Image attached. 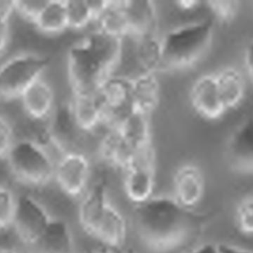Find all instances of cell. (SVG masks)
<instances>
[{
  "mask_svg": "<svg viewBox=\"0 0 253 253\" xmlns=\"http://www.w3.org/2000/svg\"><path fill=\"white\" fill-rule=\"evenodd\" d=\"M204 222L203 215L183 207L172 196H153L134 211L140 240L158 253L172 252L189 245L200 234Z\"/></svg>",
  "mask_w": 253,
  "mask_h": 253,
  "instance_id": "obj_1",
  "label": "cell"
},
{
  "mask_svg": "<svg viewBox=\"0 0 253 253\" xmlns=\"http://www.w3.org/2000/svg\"><path fill=\"white\" fill-rule=\"evenodd\" d=\"M121 46L122 38L95 27L73 45L67 57L73 93L96 92L114 73Z\"/></svg>",
  "mask_w": 253,
  "mask_h": 253,
  "instance_id": "obj_2",
  "label": "cell"
},
{
  "mask_svg": "<svg viewBox=\"0 0 253 253\" xmlns=\"http://www.w3.org/2000/svg\"><path fill=\"white\" fill-rule=\"evenodd\" d=\"M79 222L84 233L109 251H120L126 244V219L108 199L104 178L96 181L84 195L79 209Z\"/></svg>",
  "mask_w": 253,
  "mask_h": 253,
  "instance_id": "obj_3",
  "label": "cell"
},
{
  "mask_svg": "<svg viewBox=\"0 0 253 253\" xmlns=\"http://www.w3.org/2000/svg\"><path fill=\"white\" fill-rule=\"evenodd\" d=\"M214 33L212 19L190 21L172 27L160 36V71L185 69L196 65L211 46Z\"/></svg>",
  "mask_w": 253,
  "mask_h": 253,
  "instance_id": "obj_4",
  "label": "cell"
},
{
  "mask_svg": "<svg viewBox=\"0 0 253 253\" xmlns=\"http://www.w3.org/2000/svg\"><path fill=\"white\" fill-rule=\"evenodd\" d=\"M5 159L13 177L25 185L43 187L54 178L56 160L48 150L30 138L15 141Z\"/></svg>",
  "mask_w": 253,
  "mask_h": 253,
  "instance_id": "obj_5",
  "label": "cell"
},
{
  "mask_svg": "<svg viewBox=\"0 0 253 253\" xmlns=\"http://www.w3.org/2000/svg\"><path fill=\"white\" fill-rule=\"evenodd\" d=\"M51 58L23 52L10 56L0 64V100L19 99L34 82L43 77Z\"/></svg>",
  "mask_w": 253,
  "mask_h": 253,
  "instance_id": "obj_6",
  "label": "cell"
},
{
  "mask_svg": "<svg viewBox=\"0 0 253 253\" xmlns=\"http://www.w3.org/2000/svg\"><path fill=\"white\" fill-rule=\"evenodd\" d=\"M126 197L135 205L151 199L156 185V153L153 145L132 153L123 169Z\"/></svg>",
  "mask_w": 253,
  "mask_h": 253,
  "instance_id": "obj_7",
  "label": "cell"
},
{
  "mask_svg": "<svg viewBox=\"0 0 253 253\" xmlns=\"http://www.w3.org/2000/svg\"><path fill=\"white\" fill-rule=\"evenodd\" d=\"M92 172L87 155L80 150L68 152L56 159L53 180L67 196L77 199L85 193Z\"/></svg>",
  "mask_w": 253,
  "mask_h": 253,
  "instance_id": "obj_8",
  "label": "cell"
},
{
  "mask_svg": "<svg viewBox=\"0 0 253 253\" xmlns=\"http://www.w3.org/2000/svg\"><path fill=\"white\" fill-rule=\"evenodd\" d=\"M41 202L30 195L18 196L12 228L21 242L32 247L52 220Z\"/></svg>",
  "mask_w": 253,
  "mask_h": 253,
  "instance_id": "obj_9",
  "label": "cell"
},
{
  "mask_svg": "<svg viewBox=\"0 0 253 253\" xmlns=\"http://www.w3.org/2000/svg\"><path fill=\"white\" fill-rule=\"evenodd\" d=\"M190 102L193 111L207 120H217L227 112L215 80V74L198 77L190 90Z\"/></svg>",
  "mask_w": 253,
  "mask_h": 253,
  "instance_id": "obj_10",
  "label": "cell"
},
{
  "mask_svg": "<svg viewBox=\"0 0 253 253\" xmlns=\"http://www.w3.org/2000/svg\"><path fill=\"white\" fill-rule=\"evenodd\" d=\"M48 123L53 148L59 156L68 152L77 151L76 147L87 135L79 126L69 101L56 105Z\"/></svg>",
  "mask_w": 253,
  "mask_h": 253,
  "instance_id": "obj_11",
  "label": "cell"
},
{
  "mask_svg": "<svg viewBox=\"0 0 253 253\" xmlns=\"http://www.w3.org/2000/svg\"><path fill=\"white\" fill-rule=\"evenodd\" d=\"M172 198L183 207L196 210L205 197L206 182L202 169L193 163L177 169L172 179Z\"/></svg>",
  "mask_w": 253,
  "mask_h": 253,
  "instance_id": "obj_12",
  "label": "cell"
},
{
  "mask_svg": "<svg viewBox=\"0 0 253 253\" xmlns=\"http://www.w3.org/2000/svg\"><path fill=\"white\" fill-rule=\"evenodd\" d=\"M227 158L233 172L253 177V117L242 121L230 135Z\"/></svg>",
  "mask_w": 253,
  "mask_h": 253,
  "instance_id": "obj_13",
  "label": "cell"
},
{
  "mask_svg": "<svg viewBox=\"0 0 253 253\" xmlns=\"http://www.w3.org/2000/svg\"><path fill=\"white\" fill-rule=\"evenodd\" d=\"M19 100L25 114L32 122L48 121L57 105L51 85L43 77L32 83Z\"/></svg>",
  "mask_w": 253,
  "mask_h": 253,
  "instance_id": "obj_14",
  "label": "cell"
},
{
  "mask_svg": "<svg viewBox=\"0 0 253 253\" xmlns=\"http://www.w3.org/2000/svg\"><path fill=\"white\" fill-rule=\"evenodd\" d=\"M69 102L74 117L84 133L91 135L104 127L103 110L96 91L73 93Z\"/></svg>",
  "mask_w": 253,
  "mask_h": 253,
  "instance_id": "obj_15",
  "label": "cell"
},
{
  "mask_svg": "<svg viewBox=\"0 0 253 253\" xmlns=\"http://www.w3.org/2000/svg\"><path fill=\"white\" fill-rule=\"evenodd\" d=\"M128 34L135 36L157 33V10L151 1H123Z\"/></svg>",
  "mask_w": 253,
  "mask_h": 253,
  "instance_id": "obj_16",
  "label": "cell"
},
{
  "mask_svg": "<svg viewBox=\"0 0 253 253\" xmlns=\"http://www.w3.org/2000/svg\"><path fill=\"white\" fill-rule=\"evenodd\" d=\"M131 99L135 112L150 116L160 101L157 74H144L130 80Z\"/></svg>",
  "mask_w": 253,
  "mask_h": 253,
  "instance_id": "obj_17",
  "label": "cell"
},
{
  "mask_svg": "<svg viewBox=\"0 0 253 253\" xmlns=\"http://www.w3.org/2000/svg\"><path fill=\"white\" fill-rule=\"evenodd\" d=\"M34 253H74V239L66 222L52 218L41 237L31 247Z\"/></svg>",
  "mask_w": 253,
  "mask_h": 253,
  "instance_id": "obj_18",
  "label": "cell"
},
{
  "mask_svg": "<svg viewBox=\"0 0 253 253\" xmlns=\"http://www.w3.org/2000/svg\"><path fill=\"white\" fill-rule=\"evenodd\" d=\"M215 77L227 111L239 106L247 92L246 81L242 73L233 67H227L215 73Z\"/></svg>",
  "mask_w": 253,
  "mask_h": 253,
  "instance_id": "obj_19",
  "label": "cell"
},
{
  "mask_svg": "<svg viewBox=\"0 0 253 253\" xmlns=\"http://www.w3.org/2000/svg\"><path fill=\"white\" fill-rule=\"evenodd\" d=\"M150 116L133 112L117 129L132 152L153 145Z\"/></svg>",
  "mask_w": 253,
  "mask_h": 253,
  "instance_id": "obj_20",
  "label": "cell"
},
{
  "mask_svg": "<svg viewBox=\"0 0 253 253\" xmlns=\"http://www.w3.org/2000/svg\"><path fill=\"white\" fill-rule=\"evenodd\" d=\"M34 25L40 32L49 36L59 35L68 30L66 1H46Z\"/></svg>",
  "mask_w": 253,
  "mask_h": 253,
  "instance_id": "obj_21",
  "label": "cell"
},
{
  "mask_svg": "<svg viewBox=\"0 0 253 253\" xmlns=\"http://www.w3.org/2000/svg\"><path fill=\"white\" fill-rule=\"evenodd\" d=\"M94 27L119 38L126 35L128 28L123 1H104Z\"/></svg>",
  "mask_w": 253,
  "mask_h": 253,
  "instance_id": "obj_22",
  "label": "cell"
},
{
  "mask_svg": "<svg viewBox=\"0 0 253 253\" xmlns=\"http://www.w3.org/2000/svg\"><path fill=\"white\" fill-rule=\"evenodd\" d=\"M103 1H66L68 29L84 30L95 25Z\"/></svg>",
  "mask_w": 253,
  "mask_h": 253,
  "instance_id": "obj_23",
  "label": "cell"
},
{
  "mask_svg": "<svg viewBox=\"0 0 253 253\" xmlns=\"http://www.w3.org/2000/svg\"><path fill=\"white\" fill-rule=\"evenodd\" d=\"M17 198L11 188L0 184V231L12 228Z\"/></svg>",
  "mask_w": 253,
  "mask_h": 253,
  "instance_id": "obj_24",
  "label": "cell"
},
{
  "mask_svg": "<svg viewBox=\"0 0 253 253\" xmlns=\"http://www.w3.org/2000/svg\"><path fill=\"white\" fill-rule=\"evenodd\" d=\"M236 230L246 237H253V196L242 199L235 211Z\"/></svg>",
  "mask_w": 253,
  "mask_h": 253,
  "instance_id": "obj_25",
  "label": "cell"
},
{
  "mask_svg": "<svg viewBox=\"0 0 253 253\" xmlns=\"http://www.w3.org/2000/svg\"><path fill=\"white\" fill-rule=\"evenodd\" d=\"M15 13L14 1H0V55L10 43V20Z\"/></svg>",
  "mask_w": 253,
  "mask_h": 253,
  "instance_id": "obj_26",
  "label": "cell"
},
{
  "mask_svg": "<svg viewBox=\"0 0 253 253\" xmlns=\"http://www.w3.org/2000/svg\"><path fill=\"white\" fill-rule=\"evenodd\" d=\"M213 16L222 22H230L236 17L239 10L237 1H211L207 2Z\"/></svg>",
  "mask_w": 253,
  "mask_h": 253,
  "instance_id": "obj_27",
  "label": "cell"
},
{
  "mask_svg": "<svg viewBox=\"0 0 253 253\" xmlns=\"http://www.w3.org/2000/svg\"><path fill=\"white\" fill-rule=\"evenodd\" d=\"M46 1H14L15 13L34 24Z\"/></svg>",
  "mask_w": 253,
  "mask_h": 253,
  "instance_id": "obj_28",
  "label": "cell"
},
{
  "mask_svg": "<svg viewBox=\"0 0 253 253\" xmlns=\"http://www.w3.org/2000/svg\"><path fill=\"white\" fill-rule=\"evenodd\" d=\"M15 141L13 126L5 117L0 115V158L6 157Z\"/></svg>",
  "mask_w": 253,
  "mask_h": 253,
  "instance_id": "obj_29",
  "label": "cell"
},
{
  "mask_svg": "<svg viewBox=\"0 0 253 253\" xmlns=\"http://www.w3.org/2000/svg\"><path fill=\"white\" fill-rule=\"evenodd\" d=\"M245 65L247 72L253 82V41L249 43L245 50Z\"/></svg>",
  "mask_w": 253,
  "mask_h": 253,
  "instance_id": "obj_30",
  "label": "cell"
},
{
  "mask_svg": "<svg viewBox=\"0 0 253 253\" xmlns=\"http://www.w3.org/2000/svg\"><path fill=\"white\" fill-rule=\"evenodd\" d=\"M176 4V7L179 10L184 12H190L199 8L202 2L199 1H178Z\"/></svg>",
  "mask_w": 253,
  "mask_h": 253,
  "instance_id": "obj_31",
  "label": "cell"
},
{
  "mask_svg": "<svg viewBox=\"0 0 253 253\" xmlns=\"http://www.w3.org/2000/svg\"><path fill=\"white\" fill-rule=\"evenodd\" d=\"M190 253H220L218 245L205 244L195 248Z\"/></svg>",
  "mask_w": 253,
  "mask_h": 253,
  "instance_id": "obj_32",
  "label": "cell"
},
{
  "mask_svg": "<svg viewBox=\"0 0 253 253\" xmlns=\"http://www.w3.org/2000/svg\"><path fill=\"white\" fill-rule=\"evenodd\" d=\"M218 246L220 253H252L246 250L231 245L223 244V245H219Z\"/></svg>",
  "mask_w": 253,
  "mask_h": 253,
  "instance_id": "obj_33",
  "label": "cell"
},
{
  "mask_svg": "<svg viewBox=\"0 0 253 253\" xmlns=\"http://www.w3.org/2000/svg\"><path fill=\"white\" fill-rule=\"evenodd\" d=\"M0 253H20L14 248H0Z\"/></svg>",
  "mask_w": 253,
  "mask_h": 253,
  "instance_id": "obj_34",
  "label": "cell"
},
{
  "mask_svg": "<svg viewBox=\"0 0 253 253\" xmlns=\"http://www.w3.org/2000/svg\"><path fill=\"white\" fill-rule=\"evenodd\" d=\"M87 253H108L104 252V251H90V252H88Z\"/></svg>",
  "mask_w": 253,
  "mask_h": 253,
  "instance_id": "obj_35",
  "label": "cell"
},
{
  "mask_svg": "<svg viewBox=\"0 0 253 253\" xmlns=\"http://www.w3.org/2000/svg\"><path fill=\"white\" fill-rule=\"evenodd\" d=\"M1 55H0V59H1ZM1 60H0V64H1Z\"/></svg>",
  "mask_w": 253,
  "mask_h": 253,
  "instance_id": "obj_36",
  "label": "cell"
}]
</instances>
